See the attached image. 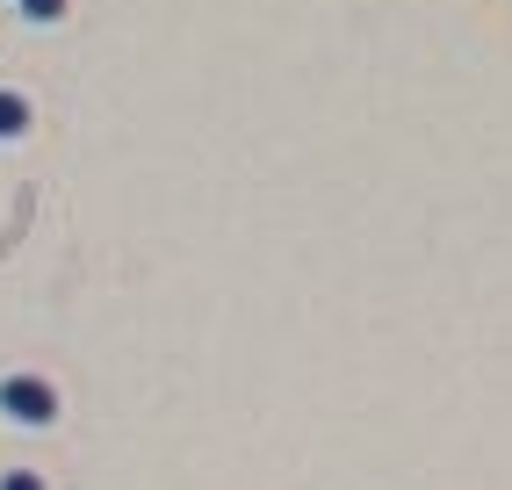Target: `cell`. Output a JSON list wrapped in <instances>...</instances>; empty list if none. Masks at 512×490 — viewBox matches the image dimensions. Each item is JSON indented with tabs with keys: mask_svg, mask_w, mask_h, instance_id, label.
Returning a JSON list of instances; mask_svg holds the SVG:
<instances>
[{
	"mask_svg": "<svg viewBox=\"0 0 512 490\" xmlns=\"http://www.w3.org/2000/svg\"><path fill=\"white\" fill-rule=\"evenodd\" d=\"M0 418H15V426L44 433L51 418H58V390H51L44 375H0Z\"/></svg>",
	"mask_w": 512,
	"mask_h": 490,
	"instance_id": "1",
	"label": "cell"
},
{
	"mask_svg": "<svg viewBox=\"0 0 512 490\" xmlns=\"http://www.w3.org/2000/svg\"><path fill=\"white\" fill-rule=\"evenodd\" d=\"M22 130H29V101L22 94H0V145H15Z\"/></svg>",
	"mask_w": 512,
	"mask_h": 490,
	"instance_id": "2",
	"label": "cell"
},
{
	"mask_svg": "<svg viewBox=\"0 0 512 490\" xmlns=\"http://www.w3.org/2000/svg\"><path fill=\"white\" fill-rule=\"evenodd\" d=\"M15 8H22V22H37V29L65 22V0H15Z\"/></svg>",
	"mask_w": 512,
	"mask_h": 490,
	"instance_id": "3",
	"label": "cell"
},
{
	"mask_svg": "<svg viewBox=\"0 0 512 490\" xmlns=\"http://www.w3.org/2000/svg\"><path fill=\"white\" fill-rule=\"evenodd\" d=\"M0 490H44V476H37V469H8V476H0Z\"/></svg>",
	"mask_w": 512,
	"mask_h": 490,
	"instance_id": "4",
	"label": "cell"
}]
</instances>
